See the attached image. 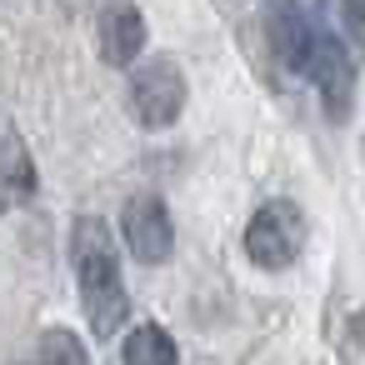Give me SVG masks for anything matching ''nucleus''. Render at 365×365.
<instances>
[{"instance_id": "nucleus-10", "label": "nucleus", "mask_w": 365, "mask_h": 365, "mask_svg": "<svg viewBox=\"0 0 365 365\" xmlns=\"http://www.w3.org/2000/svg\"><path fill=\"white\" fill-rule=\"evenodd\" d=\"M41 365H91V355H86V345H81L76 330L51 325V330L41 335Z\"/></svg>"}, {"instance_id": "nucleus-9", "label": "nucleus", "mask_w": 365, "mask_h": 365, "mask_svg": "<svg viewBox=\"0 0 365 365\" xmlns=\"http://www.w3.org/2000/svg\"><path fill=\"white\" fill-rule=\"evenodd\" d=\"M125 365H180V345L165 325L145 320L125 335Z\"/></svg>"}, {"instance_id": "nucleus-7", "label": "nucleus", "mask_w": 365, "mask_h": 365, "mask_svg": "<svg viewBox=\"0 0 365 365\" xmlns=\"http://www.w3.org/2000/svg\"><path fill=\"white\" fill-rule=\"evenodd\" d=\"M96 36H101V61L120 71V66H130L145 51V16L135 11V0H110V6L101 11Z\"/></svg>"}, {"instance_id": "nucleus-4", "label": "nucleus", "mask_w": 365, "mask_h": 365, "mask_svg": "<svg viewBox=\"0 0 365 365\" xmlns=\"http://www.w3.org/2000/svg\"><path fill=\"white\" fill-rule=\"evenodd\" d=\"M130 110L145 130H165L180 110H185V76L175 61L155 56L130 76Z\"/></svg>"}, {"instance_id": "nucleus-2", "label": "nucleus", "mask_w": 365, "mask_h": 365, "mask_svg": "<svg viewBox=\"0 0 365 365\" xmlns=\"http://www.w3.org/2000/svg\"><path fill=\"white\" fill-rule=\"evenodd\" d=\"M305 250V210L295 200H265L245 225V255L260 270H290Z\"/></svg>"}, {"instance_id": "nucleus-6", "label": "nucleus", "mask_w": 365, "mask_h": 365, "mask_svg": "<svg viewBox=\"0 0 365 365\" xmlns=\"http://www.w3.org/2000/svg\"><path fill=\"white\" fill-rule=\"evenodd\" d=\"M265 31H270V46H275V61L295 76H305V61H310V41H315V21L305 16L300 0H270L265 6Z\"/></svg>"}, {"instance_id": "nucleus-1", "label": "nucleus", "mask_w": 365, "mask_h": 365, "mask_svg": "<svg viewBox=\"0 0 365 365\" xmlns=\"http://www.w3.org/2000/svg\"><path fill=\"white\" fill-rule=\"evenodd\" d=\"M71 270H76V285H81V305H86V320L101 340H110L125 315H130V295H125V275H120V250H115V235L101 215H81L71 225Z\"/></svg>"}, {"instance_id": "nucleus-3", "label": "nucleus", "mask_w": 365, "mask_h": 365, "mask_svg": "<svg viewBox=\"0 0 365 365\" xmlns=\"http://www.w3.org/2000/svg\"><path fill=\"white\" fill-rule=\"evenodd\" d=\"M305 81H315L320 101H325V110H330L335 120H345V115H350V91H355V56H350L345 36H340V31H330V26H320V21H315L310 61H305Z\"/></svg>"}, {"instance_id": "nucleus-8", "label": "nucleus", "mask_w": 365, "mask_h": 365, "mask_svg": "<svg viewBox=\"0 0 365 365\" xmlns=\"http://www.w3.org/2000/svg\"><path fill=\"white\" fill-rule=\"evenodd\" d=\"M36 185H41V175H36V160H31L26 140L16 130H6L0 135V215L16 210L21 200H31Z\"/></svg>"}, {"instance_id": "nucleus-5", "label": "nucleus", "mask_w": 365, "mask_h": 365, "mask_svg": "<svg viewBox=\"0 0 365 365\" xmlns=\"http://www.w3.org/2000/svg\"><path fill=\"white\" fill-rule=\"evenodd\" d=\"M120 230H125V245L135 250L140 265H165L170 250H175V225H170V205L160 195H130L125 200V215H120Z\"/></svg>"}]
</instances>
